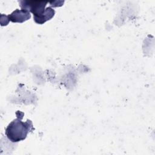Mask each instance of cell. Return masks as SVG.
<instances>
[{
	"mask_svg": "<svg viewBox=\"0 0 155 155\" xmlns=\"http://www.w3.org/2000/svg\"><path fill=\"white\" fill-rule=\"evenodd\" d=\"M34 130L32 122L30 120L27 119L24 122L18 116V118L14 119L5 128V134L11 142H18L24 140L27 134Z\"/></svg>",
	"mask_w": 155,
	"mask_h": 155,
	"instance_id": "cell-1",
	"label": "cell"
},
{
	"mask_svg": "<svg viewBox=\"0 0 155 155\" xmlns=\"http://www.w3.org/2000/svg\"><path fill=\"white\" fill-rule=\"evenodd\" d=\"M21 8L27 10L33 15V18H36L42 15L45 10V6L48 2L45 1L36 0H21L18 1Z\"/></svg>",
	"mask_w": 155,
	"mask_h": 155,
	"instance_id": "cell-2",
	"label": "cell"
},
{
	"mask_svg": "<svg viewBox=\"0 0 155 155\" xmlns=\"http://www.w3.org/2000/svg\"><path fill=\"white\" fill-rule=\"evenodd\" d=\"M31 18L30 12L25 10L16 9L7 16L8 21L22 23Z\"/></svg>",
	"mask_w": 155,
	"mask_h": 155,
	"instance_id": "cell-3",
	"label": "cell"
},
{
	"mask_svg": "<svg viewBox=\"0 0 155 155\" xmlns=\"http://www.w3.org/2000/svg\"><path fill=\"white\" fill-rule=\"evenodd\" d=\"M54 13H55L54 10L51 7H49L45 8L44 13L42 15L36 18H33V19L36 23L38 24H42L45 22H47V21L51 19L54 16Z\"/></svg>",
	"mask_w": 155,
	"mask_h": 155,
	"instance_id": "cell-4",
	"label": "cell"
}]
</instances>
